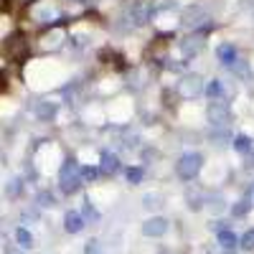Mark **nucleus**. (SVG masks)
<instances>
[{"instance_id": "obj_1", "label": "nucleus", "mask_w": 254, "mask_h": 254, "mask_svg": "<svg viewBox=\"0 0 254 254\" xmlns=\"http://www.w3.org/2000/svg\"><path fill=\"white\" fill-rule=\"evenodd\" d=\"M59 186H61V193H66V196L76 193V190L81 188V168H79V163L74 158H66L61 163V168H59Z\"/></svg>"}, {"instance_id": "obj_2", "label": "nucleus", "mask_w": 254, "mask_h": 254, "mask_svg": "<svg viewBox=\"0 0 254 254\" xmlns=\"http://www.w3.org/2000/svg\"><path fill=\"white\" fill-rule=\"evenodd\" d=\"M201 168H203V155L201 153H183L181 158H178V163H176V173H178V178L181 181H193V178H198V173H201Z\"/></svg>"}, {"instance_id": "obj_3", "label": "nucleus", "mask_w": 254, "mask_h": 254, "mask_svg": "<svg viewBox=\"0 0 254 254\" xmlns=\"http://www.w3.org/2000/svg\"><path fill=\"white\" fill-rule=\"evenodd\" d=\"M155 15V5L150 0H137V3L127 10V28H140Z\"/></svg>"}, {"instance_id": "obj_4", "label": "nucleus", "mask_w": 254, "mask_h": 254, "mask_svg": "<svg viewBox=\"0 0 254 254\" xmlns=\"http://www.w3.org/2000/svg\"><path fill=\"white\" fill-rule=\"evenodd\" d=\"M206 46V28L203 31H193L188 33L183 41H181V56L183 59H196Z\"/></svg>"}, {"instance_id": "obj_5", "label": "nucleus", "mask_w": 254, "mask_h": 254, "mask_svg": "<svg viewBox=\"0 0 254 254\" xmlns=\"http://www.w3.org/2000/svg\"><path fill=\"white\" fill-rule=\"evenodd\" d=\"M206 117H208V122L214 125V127H226V125H231V110H229V104L226 102H221V99H214L206 107Z\"/></svg>"}, {"instance_id": "obj_6", "label": "nucleus", "mask_w": 254, "mask_h": 254, "mask_svg": "<svg viewBox=\"0 0 254 254\" xmlns=\"http://www.w3.org/2000/svg\"><path fill=\"white\" fill-rule=\"evenodd\" d=\"M178 92L186 97V99H196L206 92V84L201 79V74H186L181 81H178Z\"/></svg>"}, {"instance_id": "obj_7", "label": "nucleus", "mask_w": 254, "mask_h": 254, "mask_svg": "<svg viewBox=\"0 0 254 254\" xmlns=\"http://www.w3.org/2000/svg\"><path fill=\"white\" fill-rule=\"evenodd\" d=\"M183 23L190 28V31H203L208 23H211V18H208V13L201 8V5H190V8H186V13H183Z\"/></svg>"}, {"instance_id": "obj_8", "label": "nucleus", "mask_w": 254, "mask_h": 254, "mask_svg": "<svg viewBox=\"0 0 254 254\" xmlns=\"http://www.w3.org/2000/svg\"><path fill=\"white\" fill-rule=\"evenodd\" d=\"M168 226H171V224H168V219L153 216V219H147V221L142 224V234L158 239V237H165V234H168Z\"/></svg>"}, {"instance_id": "obj_9", "label": "nucleus", "mask_w": 254, "mask_h": 254, "mask_svg": "<svg viewBox=\"0 0 254 254\" xmlns=\"http://www.w3.org/2000/svg\"><path fill=\"white\" fill-rule=\"evenodd\" d=\"M117 171H120V158L110 150L99 153V173L102 176H115Z\"/></svg>"}, {"instance_id": "obj_10", "label": "nucleus", "mask_w": 254, "mask_h": 254, "mask_svg": "<svg viewBox=\"0 0 254 254\" xmlns=\"http://www.w3.org/2000/svg\"><path fill=\"white\" fill-rule=\"evenodd\" d=\"M84 216H81V211H66L64 214V229H66V234H79V231L84 229Z\"/></svg>"}, {"instance_id": "obj_11", "label": "nucleus", "mask_w": 254, "mask_h": 254, "mask_svg": "<svg viewBox=\"0 0 254 254\" xmlns=\"http://www.w3.org/2000/svg\"><path fill=\"white\" fill-rule=\"evenodd\" d=\"M216 56H219V61L224 64V66H229V69L239 61V51H237L234 44H221V46L216 49Z\"/></svg>"}, {"instance_id": "obj_12", "label": "nucleus", "mask_w": 254, "mask_h": 254, "mask_svg": "<svg viewBox=\"0 0 254 254\" xmlns=\"http://www.w3.org/2000/svg\"><path fill=\"white\" fill-rule=\"evenodd\" d=\"M219 247L226 252H234L239 247V237L231 229H219Z\"/></svg>"}, {"instance_id": "obj_13", "label": "nucleus", "mask_w": 254, "mask_h": 254, "mask_svg": "<svg viewBox=\"0 0 254 254\" xmlns=\"http://www.w3.org/2000/svg\"><path fill=\"white\" fill-rule=\"evenodd\" d=\"M234 150L242 153V155H252V150H254V140H252L249 135H237V137H234Z\"/></svg>"}, {"instance_id": "obj_14", "label": "nucleus", "mask_w": 254, "mask_h": 254, "mask_svg": "<svg viewBox=\"0 0 254 254\" xmlns=\"http://www.w3.org/2000/svg\"><path fill=\"white\" fill-rule=\"evenodd\" d=\"M15 242L20 249H33V234L26 229V226H18L15 229Z\"/></svg>"}, {"instance_id": "obj_15", "label": "nucleus", "mask_w": 254, "mask_h": 254, "mask_svg": "<svg viewBox=\"0 0 254 254\" xmlns=\"http://www.w3.org/2000/svg\"><path fill=\"white\" fill-rule=\"evenodd\" d=\"M211 102H214V99H221L224 97V87H221V81L219 79H211L208 84H206V92H203Z\"/></svg>"}, {"instance_id": "obj_16", "label": "nucleus", "mask_w": 254, "mask_h": 254, "mask_svg": "<svg viewBox=\"0 0 254 254\" xmlns=\"http://www.w3.org/2000/svg\"><path fill=\"white\" fill-rule=\"evenodd\" d=\"M142 168H137V165H130V168H125V181L127 183H132V186H137V183H142Z\"/></svg>"}, {"instance_id": "obj_17", "label": "nucleus", "mask_w": 254, "mask_h": 254, "mask_svg": "<svg viewBox=\"0 0 254 254\" xmlns=\"http://www.w3.org/2000/svg\"><path fill=\"white\" fill-rule=\"evenodd\" d=\"M81 216H84V221H87V224H97L99 221V211L87 201V203H84V208H81Z\"/></svg>"}, {"instance_id": "obj_18", "label": "nucleus", "mask_w": 254, "mask_h": 254, "mask_svg": "<svg viewBox=\"0 0 254 254\" xmlns=\"http://www.w3.org/2000/svg\"><path fill=\"white\" fill-rule=\"evenodd\" d=\"M231 71H234L237 76H242V79H249L252 76V69H249V61H244V59H239L234 66H231Z\"/></svg>"}, {"instance_id": "obj_19", "label": "nucleus", "mask_w": 254, "mask_h": 254, "mask_svg": "<svg viewBox=\"0 0 254 254\" xmlns=\"http://www.w3.org/2000/svg\"><path fill=\"white\" fill-rule=\"evenodd\" d=\"M239 249H244V252H252V249H254V229H247L244 234H242Z\"/></svg>"}, {"instance_id": "obj_20", "label": "nucleus", "mask_w": 254, "mask_h": 254, "mask_svg": "<svg viewBox=\"0 0 254 254\" xmlns=\"http://www.w3.org/2000/svg\"><path fill=\"white\" fill-rule=\"evenodd\" d=\"M249 208H252L249 198H242V201H237V206H234V208H231V214H234V216H244Z\"/></svg>"}, {"instance_id": "obj_21", "label": "nucleus", "mask_w": 254, "mask_h": 254, "mask_svg": "<svg viewBox=\"0 0 254 254\" xmlns=\"http://www.w3.org/2000/svg\"><path fill=\"white\" fill-rule=\"evenodd\" d=\"M158 201H160V196H158V193H147V196L142 198V203H145V208H158V206H160Z\"/></svg>"}, {"instance_id": "obj_22", "label": "nucleus", "mask_w": 254, "mask_h": 254, "mask_svg": "<svg viewBox=\"0 0 254 254\" xmlns=\"http://www.w3.org/2000/svg\"><path fill=\"white\" fill-rule=\"evenodd\" d=\"M97 173H99V168H87V165H84L81 168V181H94Z\"/></svg>"}, {"instance_id": "obj_23", "label": "nucleus", "mask_w": 254, "mask_h": 254, "mask_svg": "<svg viewBox=\"0 0 254 254\" xmlns=\"http://www.w3.org/2000/svg\"><path fill=\"white\" fill-rule=\"evenodd\" d=\"M84 254H99V242H97V239L87 242V247H84Z\"/></svg>"}, {"instance_id": "obj_24", "label": "nucleus", "mask_w": 254, "mask_h": 254, "mask_svg": "<svg viewBox=\"0 0 254 254\" xmlns=\"http://www.w3.org/2000/svg\"><path fill=\"white\" fill-rule=\"evenodd\" d=\"M247 198H249V203L254 206V183H252V188H249V193H247Z\"/></svg>"}, {"instance_id": "obj_25", "label": "nucleus", "mask_w": 254, "mask_h": 254, "mask_svg": "<svg viewBox=\"0 0 254 254\" xmlns=\"http://www.w3.org/2000/svg\"><path fill=\"white\" fill-rule=\"evenodd\" d=\"M252 165H254V150H252Z\"/></svg>"}]
</instances>
